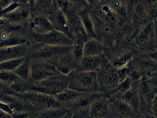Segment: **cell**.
<instances>
[{"label": "cell", "mask_w": 157, "mask_h": 118, "mask_svg": "<svg viewBox=\"0 0 157 118\" xmlns=\"http://www.w3.org/2000/svg\"><path fill=\"white\" fill-rule=\"evenodd\" d=\"M72 47H62L35 43L30 45L26 57L30 61H41L52 63L71 51Z\"/></svg>", "instance_id": "6da1fadb"}, {"label": "cell", "mask_w": 157, "mask_h": 118, "mask_svg": "<svg viewBox=\"0 0 157 118\" xmlns=\"http://www.w3.org/2000/svg\"><path fill=\"white\" fill-rule=\"evenodd\" d=\"M69 88L83 93L99 92L96 72H85L75 70L68 75Z\"/></svg>", "instance_id": "7a4b0ae2"}, {"label": "cell", "mask_w": 157, "mask_h": 118, "mask_svg": "<svg viewBox=\"0 0 157 118\" xmlns=\"http://www.w3.org/2000/svg\"><path fill=\"white\" fill-rule=\"evenodd\" d=\"M0 101L7 104L9 115L13 118H24L28 116H32L39 111L31 103L17 94L3 96L0 97Z\"/></svg>", "instance_id": "3957f363"}, {"label": "cell", "mask_w": 157, "mask_h": 118, "mask_svg": "<svg viewBox=\"0 0 157 118\" xmlns=\"http://www.w3.org/2000/svg\"><path fill=\"white\" fill-rule=\"evenodd\" d=\"M57 4L67 20L73 39L82 38L88 40V38L83 28L78 12L67 0H57Z\"/></svg>", "instance_id": "277c9868"}, {"label": "cell", "mask_w": 157, "mask_h": 118, "mask_svg": "<svg viewBox=\"0 0 157 118\" xmlns=\"http://www.w3.org/2000/svg\"><path fill=\"white\" fill-rule=\"evenodd\" d=\"M69 83H70V79L68 76L59 73L58 75L48 77L40 82H33V91L41 92L55 96L67 88Z\"/></svg>", "instance_id": "5b68a950"}, {"label": "cell", "mask_w": 157, "mask_h": 118, "mask_svg": "<svg viewBox=\"0 0 157 118\" xmlns=\"http://www.w3.org/2000/svg\"><path fill=\"white\" fill-rule=\"evenodd\" d=\"M98 82L100 88L111 91L119 85L121 82L117 69L114 68L104 60L99 70L97 72Z\"/></svg>", "instance_id": "8992f818"}, {"label": "cell", "mask_w": 157, "mask_h": 118, "mask_svg": "<svg viewBox=\"0 0 157 118\" xmlns=\"http://www.w3.org/2000/svg\"><path fill=\"white\" fill-rule=\"evenodd\" d=\"M28 100L39 111L46 110L63 106L55 96L37 91H30L22 95H18Z\"/></svg>", "instance_id": "52a82bcc"}, {"label": "cell", "mask_w": 157, "mask_h": 118, "mask_svg": "<svg viewBox=\"0 0 157 118\" xmlns=\"http://www.w3.org/2000/svg\"><path fill=\"white\" fill-rule=\"evenodd\" d=\"M32 38L37 43L48 45L72 47L74 43V39L55 30L44 33H32Z\"/></svg>", "instance_id": "ba28073f"}, {"label": "cell", "mask_w": 157, "mask_h": 118, "mask_svg": "<svg viewBox=\"0 0 157 118\" xmlns=\"http://www.w3.org/2000/svg\"><path fill=\"white\" fill-rule=\"evenodd\" d=\"M31 61V80L37 83L60 73L51 63L41 61Z\"/></svg>", "instance_id": "9c48e42d"}, {"label": "cell", "mask_w": 157, "mask_h": 118, "mask_svg": "<svg viewBox=\"0 0 157 118\" xmlns=\"http://www.w3.org/2000/svg\"><path fill=\"white\" fill-rule=\"evenodd\" d=\"M156 36L154 22L151 21L141 28L136 37V41L140 48L148 50L155 47Z\"/></svg>", "instance_id": "30bf717a"}, {"label": "cell", "mask_w": 157, "mask_h": 118, "mask_svg": "<svg viewBox=\"0 0 157 118\" xmlns=\"http://www.w3.org/2000/svg\"><path fill=\"white\" fill-rule=\"evenodd\" d=\"M111 115L109 99L103 95L92 103L88 110V118H109Z\"/></svg>", "instance_id": "8fae6325"}, {"label": "cell", "mask_w": 157, "mask_h": 118, "mask_svg": "<svg viewBox=\"0 0 157 118\" xmlns=\"http://www.w3.org/2000/svg\"><path fill=\"white\" fill-rule=\"evenodd\" d=\"M30 45V43H28L20 45L0 47V63L11 59L26 57Z\"/></svg>", "instance_id": "7c38bea8"}, {"label": "cell", "mask_w": 157, "mask_h": 118, "mask_svg": "<svg viewBox=\"0 0 157 118\" xmlns=\"http://www.w3.org/2000/svg\"><path fill=\"white\" fill-rule=\"evenodd\" d=\"M32 9L28 4L21 3L19 6L4 14L3 17L6 18L13 24L19 26V24L26 22L30 17Z\"/></svg>", "instance_id": "4fadbf2b"}, {"label": "cell", "mask_w": 157, "mask_h": 118, "mask_svg": "<svg viewBox=\"0 0 157 118\" xmlns=\"http://www.w3.org/2000/svg\"><path fill=\"white\" fill-rule=\"evenodd\" d=\"M109 102L111 115L115 118H130L136 112L130 105L119 98L111 97Z\"/></svg>", "instance_id": "5bb4252c"}, {"label": "cell", "mask_w": 157, "mask_h": 118, "mask_svg": "<svg viewBox=\"0 0 157 118\" xmlns=\"http://www.w3.org/2000/svg\"><path fill=\"white\" fill-rule=\"evenodd\" d=\"M47 17L52 24L54 30L65 33L73 39L67 20L60 8L58 7L55 11L48 15Z\"/></svg>", "instance_id": "9a60e30c"}, {"label": "cell", "mask_w": 157, "mask_h": 118, "mask_svg": "<svg viewBox=\"0 0 157 118\" xmlns=\"http://www.w3.org/2000/svg\"><path fill=\"white\" fill-rule=\"evenodd\" d=\"M52 65L55 66L62 74L68 76L78 66V62L73 57L71 51L57 59Z\"/></svg>", "instance_id": "2e32d148"}, {"label": "cell", "mask_w": 157, "mask_h": 118, "mask_svg": "<svg viewBox=\"0 0 157 118\" xmlns=\"http://www.w3.org/2000/svg\"><path fill=\"white\" fill-rule=\"evenodd\" d=\"M157 86L155 85L153 80L147 79V80H140L137 83V88L140 96L141 100L143 99L147 104H151L155 96Z\"/></svg>", "instance_id": "e0dca14e"}, {"label": "cell", "mask_w": 157, "mask_h": 118, "mask_svg": "<svg viewBox=\"0 0 157 118\" xmlns=\"http://www.w3.org/2000/svg\"><path fill=\"white\" fill-rule=\"evenodd\" d=\"M134 84L128 91L113 98H119V99L125 102L133 108L136 112H139L141 108V99L137 85H134Z\"/></svg>", "instance_id": "ac0fdd59"}, {"label": "cell", "mask_w": 157, "mask_h": 118, "mask_svg": "<svg viewBox=\"0 0 157 118\" xmlns=\"http://www.w3.org/2000/svg\"><path fill=\"white\" fill-rule=\"evenodd\" d=\"M104 58L101 56L83 57L78 63L77 70L85 72H98L100 70Z\"/></svg>", "instance_id": "d6986e66"}, {"label": "cell", "mask_w": 157, "mask_h": 118, "mask_svg": "<svg viewBox=\"0 0 157 118\" xmlns=\"http://www.w3.org/2000/svg\"><path fill=\"white\" fill-rule=\"evenodd\" d=\"M29 26L32 30L33 33H44L54 30L52 24L48 17L39 14L32 19Z\"/></svg>", "instance_id": "ffe728a7"}, {"label": "cell", "mask_w": 157, "mask_h": 118, "mask_svg": "<svg viewBox=\"0 0 157 118\" xmlns=\"http://www.w3.org/2000/svg\"><path fill=\"white\" fill-rule=\"evenodd\" d=\"M132 17L134 22L138 24H143L149 22V16L147 13V9L143 3L135 2L131 4Z\"/></svg>", "instance_id": "44dd1931"}, {"label": "cell", "mask_w": 157, "mask_h": 118, "mask_svg": "<svg viewBox=\"0 0 157 118\" xmlns=\"http://www.w3.org/2000/svg\"><path fill=\"white\" fill-rule=\"evenodd\" d=\"M58 7L57 0H36L33 11L39 15L47 17Z\"/></svg>", "instance_id": "7402d4cb"}, {"label": "cell", "mask_w": 157, "mask_h": 118, "mask_svg": "<svg viewBox=\"0 0 157 118\" xmlns=\"http://www.w3.org/2000/svg\"><path fill=\"white\" fill-rule=\"evenodd\" d=\"M104 52V46L96 38L88 39L84 45V57L101 56Z\"/></svg>", "instance_id": "603a6c76"}, {"label": "cell", "mask_w": 157, "mask_h": 118, "mask_svg": "<svg viewBox=\"0 0 157 118\" xmlns=\"http://www.w3.org/2000/svg\"><path fill=\"white\" fill-rule=\"evenodd\" d=\"M70 110L66 106L53 108L46 110L38 111L33 114L31 118H63Z\"/></svg>", "instance_id": "cb8c5ba5"}, {"label": "cell", "mask_w": 157, "mask_h": 118, "mask_svg": "<svg viewBox=\"0 0 157 118\" xmlns=\"http://www.w3.org/2000/svg\"><path fill=\"white\" fill-rule=\"evenodd\" d=\"M78 14L81 18L83 28L85 29V33L88 39L97 38V35L95 31L94 22L92 21L90 14L88 12L87 9L78 12Z\"/></svg>", "instance_id": "d4e9b609"}, {"label": "cell", "mask_w": 157, "mask_h": 118, "mask_svg": "<svg viewBox=\"0 0 157 118\" xmlns=\"http://www.w3.org/2000/svg\"><path fill=\"white\" fill-rule=\"evenodd\" d=\"M83 94H85V93L78 92L67 88L64 91L55 95V96L56 98V100L61 103L63 106H66L71 104L73 101H75L77 98L80 97Z\"/></svg>", "instance_id": "484cf974"}, {"label": "cell", "mask_w": 157, "mask_h": 118, "mask_svg": "<svg viewBox=\"0 0 157 118\" xmlns=\"http://www.w3.org/2000/svg\"><path fill=\"white\" fill-rule=\"evenodd\" d=\"M20 28L21 26L14 25L4 17H0V41L7 39Z\"/></svg>", "instance_id": "4316f807"}, {"label": "cell", "mask_w": 157, "mask_h": 118, "mask_svg": "<svg viewBox=\"0 0 157 118\" xmlns=\"http://www.w3.org/2000/svg\"><path fill=\"white\" fill-rule=\"evenodd\" d=\"M33 82L32 81H24L19 79L9 86L15 92V94L22 95L28 92L33 91Z\"/></svg>", "instance_id": "83f0119b"}, {"label": "cell", "mask_w": 157, "mask_h": 118, "mask_svg": "<svg viewBox=\"0 0 157 118\" xmlns=\"http://www.w3.org/2000/svg\"><path fill=\"white\" fill-rule=\"evenodd\" d=\"M14 73L22 80H31V61L27 57L21 65L13 71Z\"/></svg>", "instance_id": "f1b7e54d"}, {"label": "cell", "mask_w": 157, "mask_h": 118, "mask_svg": "<svg viewBox=\"0 0 157 118\" xmlns=\"http://www.w3.org/2000/svg\"><path fill=\"white\" fill-rule=\"evenodd\" d=\"M132 61V54L130 53H124L115 58L111 62V65L115 69H121L126 67Z\"/></svg>", "instance_id": "f546056e"}, {"label": "cell", "mask_w": 157, "mask_h": 118, "mask_svg": "<svg viewBox=\"0 0 157 118\" xmlns=\"http://www.w3.org/2000/svg\"><path fill=\"white\" fill-rule=\"evenodd\" d=\"M109 8L115 13H117L122 16H126L127 14V4L125 0H105Z\"/></svg>", "instance_id": "4dcf8cb0"}, {"label": "cell", "mask_w": 157, "mask_h": 118, "mask_svg": "<svg viewBox=\"0 0 157 118\" xmlns=\"http://www.w3.org/2000/svg\"><path fill=\"white\" fill-rule=\"evenodd\" d=\"M86 41L84 39L77 38L75 39L74 43L72 46L71 53L78 63L84 57V45Z\"/></svg>", "instance_id": "1f68e13d"}, {"label": "cell", "mask_w": 157, "mask_h": 118, "mask_svg": "<svg viewBox=\"0 0 157 118\" xmlns=\"http://www.w3.org/2000/svg\"><path fill=\"white\" fill-rule=\"evenodd\" d=\"M29 43V40L24 37L18 36L15 35H10L7 39L0 41V47H10L23 45V44Z\"/></svg>", "instance_id": "d6a6232c"}, {"label": "cell", "mask_w": 157, "mask_h": 118, "mask_svg": "<svg viewBox=\"0 0 157 118\" xmlns=\"http://www.w3.org/2000/svg\"><path fill=\"white\" fill-rule=\"evenodd\" d=\"M26 57H21L18 58L11 59L6 62L0 63V70L14 71L15 69L21 65L25 61Z\"/></svg>", "instance_id": "836d02e7"}, {"label": "cell", "mask_w": 157, "mask_h": 118, "mask_svg": "<svg viewBox=\"0 0 157 118\" xmlns=\"http://www.w3.org/2000/svg\"><path fill=\"white\" fill-rule=\"evenodd\" d=\"M19 79L20 78L13 71L0 70V81L7 85H11Z\"/></svg>", "instance_id": "e575fe53"}, {"label": "cell", "mask_w": 157, "mask_h": 118, "mask_svg": "<svg viewBox=\"0 0 157 118\" xmlns=\"http://www.w3.org/2000/svg\"><path fill=\"white\" fill-rule=\"evenodd\" d=\"M67 1L72 5V6L78 12L86 9L88 5L87 0H67Z\"/></svg>", "instance_id": "d590c367"}, {"label": "cell", "mask_w": 157, "mask_h": 118, "mask_svg": "<svg viewBox=\"0 0 157 118\" xmlns=\"http://www.w3.org/2000/svg\"><path fill=\"white\" fill-rule=\"evenodd\" d=\"M7 95H15V92L11 89L9 85L0 81V97Z\"/></svg>", "instance_id": "8d00e7d4"}, {"label": "cell", "mask_w": 157, "mask_h": 118, "mask_svg": "<svg viewBox=\"0 0 157 118\" xmlns=\"http://www.w3.org/2000/svg\"><path fill=\"white\" fill-rule=\"evenodd\" d=\"M147 11L149 17L153 19V21L157 20V2L148 7V9H147Z\"/></svg>", "instance_id": "74e56055"}, {"label": "cell", "mask_w": 157, "mask_h": 118, "mask_svg": "<svg viewBox=\"0 0 157 118\" xmlns=\"http://www.w3.org/2000/svg\"><path fill=\"white\" fill-rule=\"evenodd\" d=\"M14 3V0H0V10L6 9Z\"/></svg>", "instance_id": "f35d334b"}, {"label": "cell", "mask_w": 157, "mask_h": 118, "mask_svg": "<svg viewBox=\"0 0 157 118\" xmlns=\"http://www.w3.org/2000/svg\"><path fill=\"white\" fill-rule=\"evenodd\" d=\"M151 108H152V110L153 112L157 111V92L156 93L155 96H154L153 101H152Z\"/></svg>", "instance_id": "ab89813d"}, {"label": "cell", "mask_w": 157, "mask_h": 118, "mask_svg": "<svg viewBox=\"0 0 157 118\" xmlns=\"http://www.w3.org/2000/svg\"><path fill=\"white\" fill-rule=\"evenodd\" d=\"M0 118H13V117L11 115L7 114V113H6L0 109Z\"/></svg>", "instance_id": "60d3db41"}, {"label": "cell", "mask_w": 157, "mask_h": 118, "mask_svg": "<svg viewBox=\"0 0 157 118\" xmlns=\"http://www.w3.org/2000/svg\"><path fill=\"white\" fill-rule=\"evenodd\" d=\"M63 118H72V112L70 110L68 114Z\"/></svg>", "instance_id": "b9f144b4"}, {"label": "cell", "mask_w": 157, "mask_h": 118, "mask_svg": "<svg viewBox=\"0 0 157 118\" xmlns=\"http://www.w3.org/2000/svg\"><path fill=\"white\" fill-rule=\"evenodd\" d=\"M153 22H154V24H155V30L156 36H157V20L153 21Z\"/></svg>", "instance_id": "7bdbcfd3"}, {"label": "cell", "mask_w": 157, "mask_h": 118, "mask_svg": "<svg viewBox=\"0 0 157 118\" xmlns=\"http://www.w3.org/2000/svg\"><path fill=\"white\" fill-rule=\"evenodd\" d=\"M97 1H98V0H87L88 3H95V2H97ZM101 1L103 3H105L104 0H101Z\"/></svg>", "instance_id": "ee69618b"}, {"label": "cell", "mask_w": 157, "mask_h": 118, "mask_svg": "<svg viewBox=\"0 0 157 118\" xmlns=\"http://www.w3.org/2000/svg\"><path fill=\"white\" fill-rule=\"evenodd\" d=\"M145 118H156V117H155L154 115L148 114V115H147V116L145 117Z\"/></svg>", "instance_id": "f6af8a7d"}, {"label": "cell", "mask_w": 157, "mask_h": 118, "mask_svg": "<svg viewBox=\"0 0 157 118\" xmlns=\"http://www.w3.org/2000/svg\"><path fill=\"white\" fill-rule=\"evenodd\" d=\"M18 1V0H14V2H17Z\"/></svg>", "instance_id": "bcb514c9"}, {"label": "cell", "mask_w": 157, "mask_h": 118, "mask_svg": "<svg viewBox=\"0 0 157 118\" xmlns=\"http://www.w3.org/2000/svg\"><path fill=\"white\" fill-rule=\"evenodd\" d=\"M156 118H157V117H156Z\"/></svg>", "instance_id": "7dc6e473"}]
</instances>
